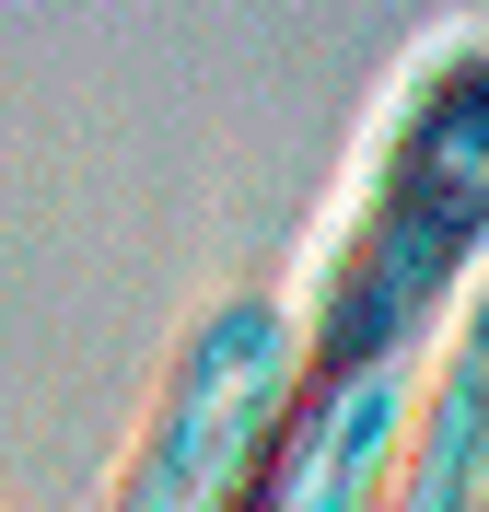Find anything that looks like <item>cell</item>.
<instances>
[{"label":"cell","mask_w":489,"mask_h":512,"mask_svg":"<svg viewBox=\"0 0 489 512\" xmlns=\"http://www.w3.org/2000/svg\"><path fill=\"white\" fill-rule=\"evenodd\" d=\"M292 384H303L292 291H222V303H198L175 326V350L152 361V396H140L94 512H245L268 443H280Z\"/></svg>","instance_id":"7a4b0ae2"},{"label":"cell","mask_w":489,"mask_h":512,"mask_svg":"<svg viewBox=\"0 0 489 512\" xmlns=\"http://www.w3.org/2000/svg\"><path fill=\"white\" fill-rule=\"evenodd\" d=\"M478 268H489V35H443L396 82L350 175V210L315 256V291H292L303 384H420Z\"/></svg>","instance_id":"6da1fadb"},{"label":"cell","mask_w":489,"mask_h":512,"mask_svg":"<svg viewBox=\"0 0 489 512\" xmlns=\"http://www.w3.org/2000/svg\"><path fill=\"white\" fill-rule=\"evenodd\" d=\"M0 512H12V501H0Z\"/></svg>","instance_id":"3957f363"}]
</instances>
